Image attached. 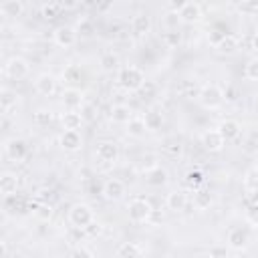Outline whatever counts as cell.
Wrapping results in <instances>:
<instances>
[{"label":"cell","mask_w":258,"mask_h":258,"mask_svg":"<svg viewBox=\"0 0 258 258\" xmlns=\"http://www.w3.org/2000/svg\"><path fill=\"white\" fill-rule=\"evenodd\" d=\"M69 258H95V256L87 246H77L69 252Z\"/></svg>","instance_id":"41"},{"label":"cell","mask_w":258,"mask_h":258,"mask_svg":"<svg viewBox=\"0 0 258 258\" xmlns=\"http://www.w3.org/2000/svg\"><path fill=\"white\" fill-rule=\"evenodd\" d=\"M60 6H62V10H73V8H77L79 4H77V2H60Z\"/></svg>","instance_id":"49"},{"label":"cell","mask_w":258,"mask_h":258,"mask_svg":"<svg viewBox=\"0 0 258 258\" xmlns=\"http://www.w3.org/2000/svg\"><path fill=\"white\" fill-rule=\"evenodd\" d=\"M200 141H202V147L206 151H210V153H220L224 149V145H226V139L222 137V133L218 129H206L202 133Z\"/></svg>","instance_id":"9"},{"label":"cell","mask_w":258,"mask_h":258,"mask_svg":"<svg viewBox=\"0 0 258 258\" xmlns=\"http://www.w3.org/2000/svg\"><path fill=\"white\" fill-rule=\"evenodd\" d=\"M145 181H147L149 185L159 187V185H165V183L169 181V177H167V171H165L161 165H155L153 169H149V171L145 173Z\"/></svg>","instance_id":"26"},{"label":"cell","mask_w":258,"mask_h":258,"mask_svg":"<svg viewBox=\"0 0 258 258\" xmlns=\"http://www.w3.org/2000/svg\"><path fill=\"white\" fill-rule=\"evenodd\" d=\"M244 194L246 200L258 204V167H250L244 175Z\"/></svg>","instance_id":"15"},{"label":"cell","mask_w":258,"mask_h":258,"mask_svg":"<svg viewBox=\"0 0 258 258\" xmlns=\"http://www.w3.org/2000/svg\"><path fill=\"white\" fill-rule=\"evenodd\" d=\"M165 206L171 212H183L187 206V191L185 189H173L165 198Z\"/></svg>","instance_id":"22"},{"label":"cell","mask_w":258,"mask_h":258,"mask_svg":"<svg viewBox=\"0 0 258 258\" xmlns=\"http://www.w3.org/2000/svg\"><path fill=\"white\" fill-rule=\"evenodd\" d=\"M165 151L175 157V155H181L183 145H181V141H173V143H167V145H165Z\"/></svg>","instance_id":"44"},{"label":"cell","mask_w":258,"mask_h":258,"mask_svg":"<svg viewBox=\"0 0 258 258\" xmlns=\"http://www.w3.org/2000/svg\"><path fill=\"white\" fill-rule=\"evenodd\" d=\"M6 254H8V242L2 240L0 242V258H6Z\"/></svg>","instance_id":"48"},{"label":"cell","mask_w":258,"mask_h":258,"mask_svg":"<svg viewBox=\"0 0 258 258\" xmlns=\"http://www.w3.org/2000/svg\"><path fill=\"white\" fill-rule=\"evenodd\" d=\"M30 73V64L24 56H10L6 62H4V77L10 79V81H22L26 79Z\"/></svg>","instance_id":"5"},{"label":"cell","mask_w":258,"mask_h":258,"mask_svg":"<svg viewBox=\"0 0 258 258\" xmlns=\"http://www.w3.org/2000/svg\"><path fill=\"white\" fill-rule=\"evenodd\" d=\"M198 99L202 103L204 109H220L226 101L224 97V89L216 83H206L200 87V93H198Z\"/></svg>","instance_id":"3"},{"label":"cell","mask_w":258,"mask_h":258,"mask_svg":"<svg viewBox=\"0 0 258 258\" xmlns=\"http://www.w3.org/2000/svg\"><path fill=\"white\" fill-rule=\"evenodd\" d=\"M109 117H111V121L117 123V125H127V123L133 119V111H131L129 105H125V103H117V105L111 107Z\"/></svg>","instance_id":"23"},{"label":"cell","mask_w":258,"mask_h":258,"mask_svg":"<svg viewBox=\"0 0 258 258\" xmlns=\"http://www.w3.org/2000/svg\"><path fill=\"white\" fill-rule=\"evenodd\" d=\"M226 242H228V248L242 252L252 242V230L248 226H234V228H230V232L226 236Z\"/></svg>","instance_id":"6"},{"label":"cell","mask_w":258,"mask_h":258,"mask_svg":"<svg viewBox=\"0 0 258 258\" xmlns=\"http://www.w3.org/2000/svg\"><path fill=\"white\" fill-rule=\"evenodd\" d=\"M125 127H127V135H131V137H143L145 131H147L143 117H135V115H133V119Z\"/></svg>","instance_id":"31"},{"label":"cell","mask_w":258,"mask_h":258,"mask_svg":"<svg viewBox=\"0 0 258 258\" xmlns=\"http://www.w3.org/2000/svg\"><path fill=\"white\" fill-rule=\"evenodd\" d=\"M32 214H34V218H38L40 222H48V220L54 216V208H52V204L36 202V204L32 206Z\"/></svg>","instance_id":"30"},{"label":"cell","mask_w":258,"mask_h":258,"mask_svg":"<svg viewBox=\"0 0 258 258\" xmlns=\"http://www.w3.org/2000/svg\"><path fill=\"white\" fill-rule=\"evenodd\" d=\"M224 97H226V101H236V93H234V87H228V91L224 89Z\"/></svg>","instance_id":"47"},{"label":"cell","mask_w":258,"mask_h":258,"mask_svg":"<svg viewBox=\"0 0 258 258\" xmlns=\"http://www.w3.org/2000/svg\"><path fill=\"white\" fill-rule=\"evenodd\" d=\"M0 12H2V16H8V18L22 16V12H24V2H20V0H6V2L0 4Z\"/></svg>","instance_id":"27"},{"label":"cell","mask_w":258,"mask_h":258,"mask_svg":"<svg viewBox=\"0 0 258 258\" xmlns=\"http://www.w3.org/2000/svg\"><path fill=\"white\" fill-rule=\"evenodd\" d=\"M153 93H155V85H153V83H149V81H147V83L141 87V91H139V95H141L143 99H145V97H149V95H153Z\"/></svg>","instance_id":"46"},{"label":"cell","mask_w":258,"mask_h":258,"mask_svg":"<svg viewBox=\"0 0 258 258\" xmlns=\"http://www.w3.org/2000/svg\"><path fill=\"white\" fill-rule=\"evenodd\" d=\"M210 254H212V258H230L226 246H214V248L210 250Z\"/></svg>","instance_id":"45"},{"label":"cell","mask_w":258,"mask_h":258,"mask_svg":"<svg viewBox=\"0 0 258 258\" xmlns=\"http://www.w3.org/2000/svg\"><path fill=\"white\" fill-rule=\"evenodd\" d=\"M58 145L69 153H77L83 147V135L79 131H62L58 137Z\"/></svg>","instance_id":"17"},{"label":"cell","mask_w":258,"mask_h":258,"mask_svg":"<svg viewBox=\"0 0 258 258\" xmlns=\"http://www.w3.org/2000/svg\"><path fill=\"white\" fill-rule=\"evenodd\" d=\"M216 129L222 133V137H224L226 141H234V139H238L240 133H242V125H240V121H236V119H224V121H220V125H218Z\"/></svg>","instance_id":"21"},{"label":"cell","mask_w":258,"mask_h":258,"mask_svg":"<svg viewBox=\"0 0 258 258\" xmlns=\"http://www.w3.org/2000/svg\"><path fill=\"white\" fill-rule=\"evenodd\" d=\"M18 185H20V177L14 171H4L0 175V194L4 198H12L18 191Z\"/></svg>","instance_id":"19"},{"label":"cell","mask_w":258,"mask_h":258,"mask_svg":"<svg viewBox=\"0 0 258 258\" xmlns=\"http://www.w3.org/2000/svg\"><path fill=\"white\" fill-rule=\"evenodd\" d=\"M252 48L258 52V32H256V34H254V38H252Z\"/></svg>","instance_id":"50"},{"label":"cell","mask_w":258,"mask_h":258,"mask_svg":"<svg viewBox=\"0 0 258 258\" xmlns=\"http://www.w3.org/2000/svg\"><path fill=\"white\" fill-rule=\"evenodd\" d=\"M117 258H141V248L135 242H125L117 248Z\"/></svg>","instance_id":"32"},{"label":"cell","mask_w":258,"mask_h":258,"mask_svg":"<svg viewBox=\"0 0 258 258\" xmlns=\"http://www.w3.org/2000/svg\"><path fill=\"white\" fill-rule=\"evenodd\" d=\"M246 222L254 228H258V204H252L246 212Z\"/></svg>","instance_id":"42"},{"label":"cell","mask_w":258,"mask_h":258,"mask_svg":"<svg viewBox=\"0 0 258 258\" xmlns=\"http://www.w3.org/2000/svg\"><path fill=\"white\" fill-rule=\"evenodd\" d=\"M34 89H36V93L42 95V97H52V95L56 93V89H58V81H56V77L50 75V73H40V75L34 79Z\"/></svg>","instance_id":"12"},{"label":"cell","mask_w":258,"mask_h":258,"mask_svg":"<svg viewBox=\"0 0 258 258\" xmlns=\"http://www.w3.org/2000/svg\"><path fill=\"white\" fill-rule=\"evenodd\" d=\"M52 119H54V113H52L50 109H38V111H34V115H32V121H34V125H38V127L50 125Z\"/></svg>","instance_id":"35"},{"label":"cell","mask_w":258,"mask_h":258,"mask_svg":"<svg viewBox=\"0 0 258 258\" xmlns=\"http://www.w3.org/2000/svg\"><path fill=\"white\" fill-rule=\"evenodd\" d=\"M69 224L73 226V228H77V230H85L91 222H95V212H93V208L89 206V204H85V202H77V204H73L71 208H69Z\"/></svg>","instance_id":"4"},{"label":"cell","mask_w":258,"mask_h":258,"mask_svg":"<svg viewBox=\"0 0 258 258\" xmlns=\"http://www.w3.org/2000/svg\"><path fill=\"white\" fill-rule=\"evenodd\" d=\"M238 12L244 14V16H258V2H238L236 4Z\"/></svg>","instance_id":"38"},{"label":"cell","mask_w":258,"mask_h":258,"mask_svg":"<svg viewBox=\"0 0 258 258\" xmlns=\"http://www.w3.org/2000/svg\"><path fill=\"white\" fill-rule=\"evenodd\" d=\"M60 123H62L64 131H79L85 123V117L81 111H64L60 115Z\"/></svg>","instance_id":"24"},{"label":"cell","mask_w":258,"mask_h":258,"mask_svg":"<svg viewBox=\"0 0 258 258\" xmlns=\"http://www.w3.org/2000/svg\"><path fill=\"white\" fill-rule=\"evenodd\" d=\"M151 214H153V206H151V202L147 198L135 196V198L129 200V204H127V216H129V220L133 224H145L151 218Z\"/></svg>","instance_id":"2"},{"label":"cell","mask_w":258,"mask_h":258,"mask_svg":"<svg viewBox=\"0 0 258 258\" xmlns=\"http://www.w3.org/2000/svg\"><path fill=\"white\" fill-rule=\"evenodd\" d=\"M216 52L222 54V56H232L238 52L240 48V38L236 34H222V38L216 42Z\"/></svg>","instance_id":"16"},{"label":"cell","mask_w":258,"mask_h":258,"mask_svg":"<svg viewBox=\"0 0 258 258\" xmlns=\"http://www.w3.org/2000/svg\"><path fill=\"white\" fill-rule=\"evenodd\" d=\"M143 121H145L147 131H151V133H155L163 127V115L157 109H147L145 115H143Z\"/></svg>","instance_id":"25"},{"label":"cell","mask_w":258,"mask_h":258,"mask_svg":"<svg viewBox=\"0 0 258 258\" xmlns=\"http://www.w3.org/2000/svg\"><path fill=\"white\" fill-rule=\"evenodd\" d=\"M83 232H85L89 238H97V236L103 232V224H99V222L95 220V222H91V224H89V226H87Z\"/></svg>","instance_id":"43"},{"label":"cell","mask_w":258,"mask_h":258,"mask_svg":"<svg viewBox=\"0 0 258 258\" xmlns=\"http://www.w3.org/2000/svg\"><path fill=\"white\" fill-rule=\"evenodd\" d=\"M99 67L103 73H119L121 71V56L115 50H103L99 56Z\"/></svg>","instance_id":"18"},{"label":"cell","mask_w":258,"mask_h":258,"mask_svg":"<svg viewBox=\"0 0 258 258\" xmlns=\"http://www.w3.org/2000/svg\"><path fill=\"white\" fill-rule=\"evenodd\" d=\"M131 32L135 36H147L151 32V16L147 12H137L131 18Z\"/></svg>","instance_id":"20"},{"label":"cell","mask_w":258,"mask_h":258,"mask_svg":"<svg viewBox=\"0 0 258 258\" xmlns=\"http://www.w3.org/2000/svg\"><path fill=\"white\" fill-rule=\"evenodd\" d=\"M183 179H185L187 187L194 189V191H198V189L204 185V181H206L202 169H189V171H185V177H183Z\"/></svg>","instance_id":"29"},{"label":"cell","mask_w":258,"mask_h":258,"mask_svg":"<svg viewBox=\"0 0 258 258\" xmlns=\"http://www.w3.org/2000/svg\"><path fill=\"white\" fill-rule=\"evenodd\" d=\"M177 16H179V22H183V24H196V22H200L204 18L202 4H198V2H183L179 12H177Z\"/></svg>","instance_id":"11"},{"label":"cell","mask_w":258,"mask_h":258,"mask_svg":"<svg viewBox=\"0 0 258 258\" xmlns=\"http://www.w3.org/2000/svg\"><path fill=\"white\" fill-rule=\"evenodd\" d=\"M60 10H62L60 2H48V4H42V8H40V14H42V18H46V20H52V18H56V16L60 14Z\"/></svg>","instance_id":"37"},{"label":"cell","mask_w":258,"mask_h":258,"mask_svg":"<svg viewBox=\"0 0 258 258\" xmlns=\"http://www.w3.org/2000/svg\"><path fill=\"white\" fill-rule=\"evenodd\" d=\"M194 206H196V210H200V212L208 210V208L212 206V194L206 191V189H198V191L194 194Z\"/></svg>","instance_id":"33"},{"label":"cell","mask_w":258,"mask_h":258,"mask_svg":"<svg viewBox=\"0 0 258 258\" xmlns=\"http://www.w3.org/2000/svg\"><path fill=\"white\" fill-rule=\"evenodd\" d=\"M4 155H6L10 161H14V163L24 161L26 155H28V145H26V141H24L22 137H10V139H6V141H4Z\"/></svg>","instance_id":"7"},{"label":"cell","mask_w":258,"mask_h":258,"mask_svg":"<svg viewBox=\"0 0 258 258\" xmlns=\"http://www.w3.org/2000/svg\"><path fill=\"white\" fill-rule=\"evenodd\" d=\"M244 77L248 81H258V58H250L244 67Z\"/></svg>","instance_id":"39"},{"label":"cell","mask_w":258,"mask_h":258,"mask_svg":"<svg viewBox=\"0 0 258 258\" xmlns=\"http://www.w3.org/2000/svg\"><path fill=\"white\" fill-rule=\"evenodd\" d=\"M16 101H18V95L12 93L10 89H2L0 93V109H2V115H10V111L16 107Z\"/></svg>","instance_id":"28"},{"label":"cell","mask_w":258,"mask_h":258,"mask_svg":"<svg viewBox=\"0 0 258 258\" xmlns=\"http://www.w3.org/2000/svg\"><path fill=\"white\" fill-rule=\"evenodd\" d=\"M95 155L103 163H115L119 159V145L115 141H111V139H103V141L97 143Z\"/></svg>","instance_id":"10"},{"label":"cell","mask_w":258,"mask_h":258,"mask_svg":"<svg viewBox=\"0 0 258 258\" xmlns=\"http://www.w3.org/2000/svg\"><path fill=\"white\" fill-rule=\"evenodd\" d=\"M81 79H83V69H81L79 64H69V67L62 71V81H64V83L75 85V83H79Z\"/></svg>","instance_id":"34"},{"label":"cell","mask_w":258,"mask_h":258,"mask_svg":"<svg viewBox=\"0 0 258 258\" xmlns=\"http://www.w3.org/2000/svg\"><path fill=\"white\" fill-rule=\"evenodd\" d=\"M60 97H62V105L67 111H79L85 107V95L77 87H67Z\"/></svg>","instance_id":"13"},{"label":"cell","mask_w":258,"mask_h":258,"mask_svg":"<svg viewBox=\"0 0 258 258\" xmlns=\"http://www.w3.org/2000/svg\"><path fill=\"white\" fill-rule=\"evenodd\" d=\"M145 83H147L145 71L139 69V67H135V64H125L117 73V85L123 91H127V93H139Z\"/></svg>","instance_id":"1"},{"label":"cell","mask_w":258,"mask_h":258,"mask_svg":"<svg viewBox=\"0 0 258 258\" xmlns=\"http://www.w3.org/2000/svg\"><path fill=\"white\" fill-rule=\"evenodd\" d=\"M79 40V32L75 30V26L71 24H62V26H56L54 32H52V42L60 48H71L75 46Z\"/></svg>","instance_id":"8"},{"label":"cell","mask_w":258,"mask_h":258,"mask_svg":"<svg viewBox=\"0 0 258 258\" xmlns=\"http://www.w3.org/2000/svg\"><path fill=\"white\" fill-rule=\"evenodd\" d=\"M103 198L107 202H119L123 196H125V181H121L119 177H109L105 183H103V189H101Z\"/></svg>","instance_id":"14"},{"label":"cell","mask_w":258,"mask_h":258,"mask_svg":"<svg viewBox=\"0 0 258 258\" xmlns=\"http://www.w3.org/2000/svg\"><path fill=\"white\" fill-rule=\"evenodd\" d=\"M161 40H163V44H165L167 48H175V46L181 42V32H179L177 28H169V30H165V32L161 34Z\"/></svg>","instance_id":"36"},{"label":"cell","mask_w":258,"mask_h":258,"mask_svg":"<svg viewBox=\"0 0 258 258\" xmlns=\"http://www.w3.org/2000/svg\"><path fill=\"white\" fill-rule=\"evenodd\" d=\"M75 30H77L79 34H83V36H89V34L93 32V24H91V20H89L87 16H83V18H79Z\"/></svg>","instance_id":"40"},{"label":"cell","mask_w":258,"mask_h":258,"mask_svg":"<svg viewBox=\"0 0 258 258\" xmlns=\"http://www.w3.org/2000/svg\"><path fill=\"white\" fill-rule=\"evenodd\" d=\"M196 258H212V254H210V252H206V254H198Z\"/></svg>","instance_id":"51"}]
</instances>
